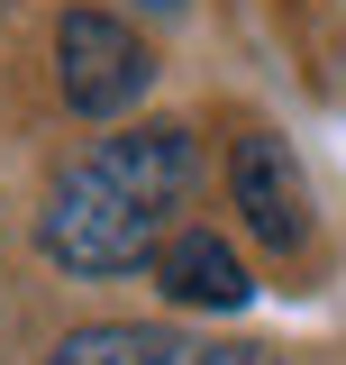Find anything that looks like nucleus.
I'll use <instances>...</instances> for the list:
<instances>
[{"label": "nucleus", "instance_id": "f257e3e1", "mask_svg": "<svg viewBox=\"0 0 346 365\" xmlns=\"http://www.w3.org/2000/svg\"><path fill=\"white\" fill-rule=\"evenodd\" d=\"M201 174L192 155V128H128L110 146H91L73 174L46 192V220H37V247L55 256L64 274H137L164 256L173 237V210Z\"/></svg>", "mask_w": 346, "mask_h": 365}, {"label": "nucleus", "instance_id": "f03ea898", "mask_svg": "<svg viewBox=\"0 0 346 365\" xmlns=\"http://www.w3.org/2000/svg\"><path fill=\"white\" fill-rule=\"evenodd\" d=\"M155 73V55L137 46V28H119L110 9H64L55 19V83L64 101L83 110V119H110V110H128L137 91Z\"/></svg>", "mask_w": 346, "mask_h": 365}, {"label": "nucleus", "instance_id": "7ed1b4c3", "mask_svg": "<svg viewBox=\"0 0 346 365\" xmlns=\"http://www.w3.org/2000/svg\"><path fill=\"white\" fill-rule=\"evenodd\" d=\"M228 201L246 210L264 247H301L310 237V182L292 165V146L283 137H237V155H228Z\"/></svg>", "mask_w": 346, "mask_h": 365}, {"label": "nucleus", "instance_id": "20e7f679", "mask_svg": "<svg viewBox=\"0 0 346 365\" xmlns=\"http://www.w3.org/2000/svg\"><path fill=\"white\" fill-rule=\"evenodd\" d=\"M155 283H164L182 311H246V265H237V247L210 237V228H173L164 256H155Z\"/></svg>", "mask_w": 346, "mask_h": 365}, {"label": "nucleus", "instance_id": "39448f33", "mask_svg": "<svg viewBox=\"0 0 346 365\" xmlns=\"http://www.w3.org/2000/svg\"><path fill=\"white\" fill-rule=\"evenodd\" d=\"M192 338H164V329H128V319H100V329H73L46 365H182Z\"/></svg>", "mask_w": 346, "mask_h": 365}, {"label": "nucleus", "instance_id": "423d86ee", "mask_svg": "<svg viewBox=\"0 0 346 365\" xmlns=\"http://www.w3.org/2000/svg\"><path fill=\"white\" fill-rule=\"evenodd\" d=\"M182 365H283V356H264V347H182Z\"/></svg>", "mask_w": 346, "mask_h": 365}, {"label": "nucleus", "instance_id": "0eeeda50", "mask_svg": "<svg viewBox=\"0 0 346 365\" xmlns=\"http://www.w3.org/2000/svg\"><path fill=\"white\" fill-rule=\"evenodd\" d=\"M146 9H182V0H146Z\"/></svg>", "mask_w": 346, "mask_h": 365}]
</instances>
